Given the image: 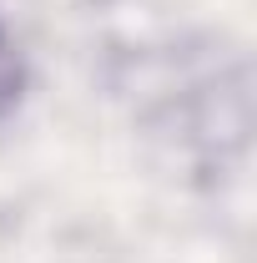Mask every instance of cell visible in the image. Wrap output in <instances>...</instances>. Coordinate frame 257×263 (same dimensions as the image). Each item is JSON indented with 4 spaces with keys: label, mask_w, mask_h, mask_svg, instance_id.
Wrapping results in <instances>:
<instances>
[{
    "label": "cell",
    "mask_w": 257,
    "mask_h": 263,
    "mask_svg": "<svg viewBox=\"0 0 257 263\" xmlns=\"http://www.w3.org/2000/svg\"><path fill=\"white\" fill-rule=\"evenodd\" d=\"M0 66H5V41H0Z\"/></svg>",
    "instance_id": "6da1fadb"
}]
</instances>
